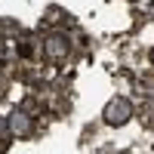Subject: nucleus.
<instances>
[{"mask_svg":"<svg viewBox=\"0 0 154 154\" xmlns=\"http://www.w3.org/2000/svg\"><path fill=\"white\" fill-rule=\"evenodd\" d=\"M102 117H105L108 126H123L126 120L133 117V102H130V99H123V96H114L108 105H105Z\"/></svg>","mask_w":154,"mask_h":154,"instance_id":"obj_1","label":"nucleus"},{"mask_svg":"<svg viewBox=\"0 0 154 154\" xmlns=\"http://www.w3.org/2000/svg\"><path fill=\"white\" fill-rule=\"evenodd\" d=\"M43 53H46V59H53V62L65 59V56H68V40H65V34H59V31L46 34V40H43Z\"/></svg>","mask_w":154,"mask_h":154,"instance_id":"obj_2","label":"nucleus"},{"mask_svg":"<svg viewBox=\"0 0 154 154\" xmlns=\"http://www.w3.org/2000/svg\"><path fill=\"white\" fill-rule=\"evenodd\" d=\"M9 126L16 130L19 136H28V130H31V120H28V114H22V111H16L9 117Z\"/></svg>","mask_w":154,"mask_h":154,"instance_id":"obj_3","label":"nucleus"},{"mask_svg":"<svg viewBox=\"0 0 154 154\" xmlns=\"http://www.w3.org/2000/svg\"><path fill=\"white\" fill-rule=\"evenodd\" d=\"M151 62H154V49H151Z\"/></svg>","mask_w":154,"mask_h":154,"instance_id":"obj_4","label":"nucleus"}]
</instances>
